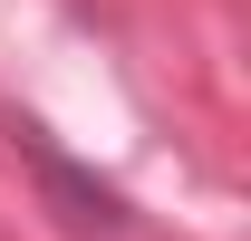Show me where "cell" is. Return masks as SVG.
Returning a JSON list of instances; mask_svg holds the SVG:
<instances>
[{"mask_svg": "<svg viewBox=\"0 0 251 241\" xmlns=\"http://www.w3.org/2000/svg\"><path fill=\"white\" fill-rule=\"evenodd\" d=\"M20 145H29V164H39V183H49V193H58V203H68V222H77V232H126V203H116V193H106V183H87V174H77V164H68V154H49V145H39V135H29V125H20Z\"/></svg>", "mask_w": 251, "mask_h": 241, "instance_id": "obj_1", "label": "cell"}]
</instances>
